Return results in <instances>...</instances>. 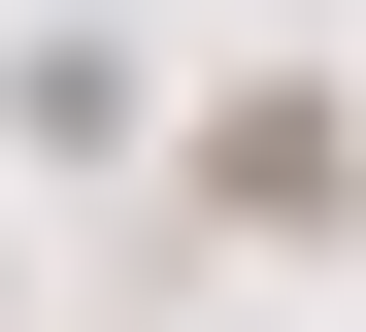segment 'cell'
I'll return each instance as SVG.
<instances>
[{
	"instance_id": "cell-1",
	"label": "cell",
	"mask_w": 366,
	"mask_h": 332,
	"mask_svg": "<svg viewBox=\"0 0 366 332\" xmlns=\"http://www.w3.org/2000/svg\"><path fill=\"white\" fill-rule=\"evenodd\" d=\"M200 233H333V100H300V66L200 100Z\"/></svg>"
}]
</instances>
